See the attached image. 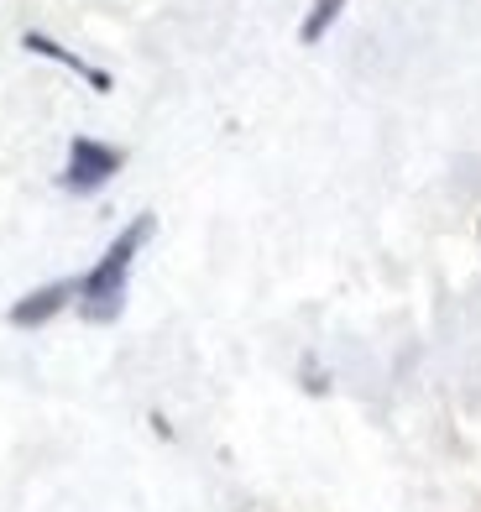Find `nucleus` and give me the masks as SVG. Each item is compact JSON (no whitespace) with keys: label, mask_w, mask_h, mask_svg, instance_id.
Segmentation results:
<instances>
[{"label":"nucleus","mask_w":481,"mask_h":512,"mask_svg":"<svg viewBox=\"0 0 481 512\" xmlns=\"http://www.w3.org/2000/svg\"><path fill=\"white\" fill-rule=\"evenodd\" d=\"M152 230H157V215H136L116 241L105 246V256L95 267H89L79 277V314L89 324H116L121 309H126V288H131V267H136V256H142V246L152 241Z\"/></svg>","instance_id":"1"},{"label":"nucleus","mask_w":481,"mask_h":512,"mask_svg":"<svg viewBox=\"0 0 481 512\" xmlns=\"http://www.w3.org/2000/svg\"><path fill=\"white\" fill-rule=\"evenodd\" d=\"M121 168H126V152L121 147L95 142V136H74V142H68V162H63L58 183H63V194H79L84 199V194H100Z\"/></svg>","instance_id":"2"},{"label":"nucleus","mask_w":481,"mask_h":512,"mask_svg":"<svg viewBox=\"0 0 481 512\" xmlns=\"http://www.w3.org/2000/svg\"><path fill=\"white\" fill-rule=\"evenodd\" d=\"M74 298H79V277H58V283H42L27 298H16L6 319L16 324V330H42V324L58 319L68 304H74Z\"/></svg>","instance_id":"3"},{"label":"nucleus","mask_w":481,"mask_h":512,"mask_svg":"<svg viewBox=\"0 0 481 512\" xmlns=\"http://www.w3.org/2000/svg\"><path fill=\"white\" fill-rule=\"evenodd\" d=\"M21 48H27V53H37V58H53V63H63V68H74V74H79V79H89V84L100 89V95H110V74H105V68H95V63H84L79 53H68L63 42H53V37H42V32H27V37H21Z\"/></svg>","instance_id":"4"},{"label":"nucleus","mask_w":481,"mask_h":512,"mask_svg":"<svg viewBox=\"0 0 481 512\" xmlns=\"http://www.w3.org/2000/svg\"><path fill=\"white\" fill-rule=\"evenodd\" d=\"M346 6H351V0H314L309 16H304V27H299V42H304V48L325 42V37H330V27L340 21V11H346Z\"/></svg>","instance_id":"5"},{"label":"nucleus","mask_w":481,"mask_h":512,"mask_svg":"<svg viewBox=\"0 0 481 512\" xmlns=\"http://www.w3.org/2000/svg\"><path fill=\"white\" fill-rule=\"evenodd\" d=\"M476 236H481V225H476Z\"/></svg>","instance_id":"6"}]
</instances>
